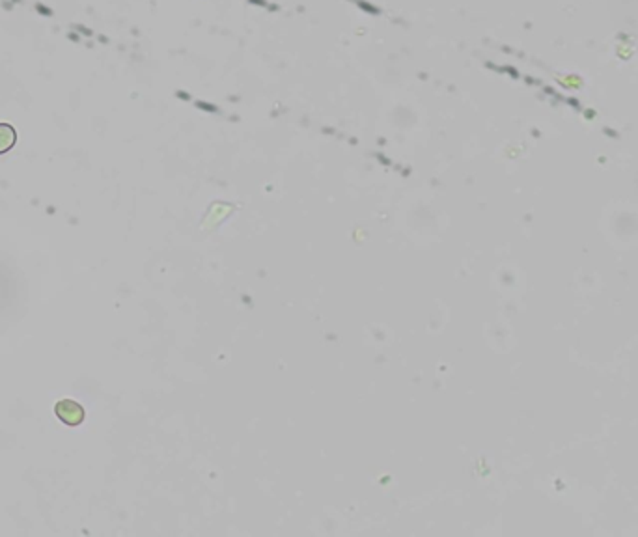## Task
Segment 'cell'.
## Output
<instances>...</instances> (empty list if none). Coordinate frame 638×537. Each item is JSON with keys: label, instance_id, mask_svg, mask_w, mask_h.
Returning <instances> with one entry per match:
<instances>
[{"label": "cell", "instance_id": "cell-1", "mask_svg": "<svg viewBox=\"0 0 638 537\" xmlns=\"http://www.w3.org/2000/svg\"><path fill=\"white\" fill-rule=\"evenodd\" d=\"M54 412L68 426H79L84 420V409L81 406V403L73 402V399H62V402L56 403Z\"/></svg>", "mask_w": 638, "mask_h": 537}, {"label": "cell", "instance_id": "cell-2", "mask_svg": "<svg viewBox=\"0 0 638 537\" xmlns=\"http://www.w3.org/2000/svg\"><path fill=\"white\" fill-rule=\"evenodd\" d=\"M17 142V133L8 123H0V153L10 151Z\"/></svg>", "mask_w": 638, "mask_h": 537}]
</instances>
